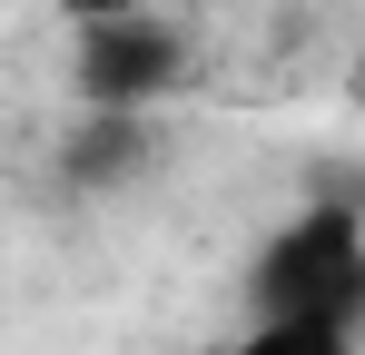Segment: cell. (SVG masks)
<instances>
[{"label": "cell", "mask_w": 365, "mask_h": 355, "mask_svg": "<svg viewBox=\"0 0 365 355\" xmlns=\"http://www.w3.org/2000/svg\"><path fill=\"white\" fill-rule=\"evenodd\" d=\"M247 296H257V316H346L356 326L365 316V217L336 207V197L306 207V217H287L257 247Z\"/></svg>", "instance_id": "obj_1"}, {"label": "cell", "mask_w": 365, "mask_h": 355, "mask_svg": "<svg viewBox=\"0 0 365 355\" xmlns=\"http://www.w3.org/2000/svg\"><path fill=\"white\" fill-rule=\"evenodd\" d=\"M178 30L148 20V10H109V20H79V50H69V79H79V109H158L178 89Z\"/></svg>", "instance_id": "obj_2"}, {"label": "cell", "mask_w": 365, "mask_h": 355, "mask_svg": "<svg viewBox=\"0 0 365 355\" xmlns=\"http://www.w3.org/2000/svg\"><path fill=\"white\" fill-rule=\"evenodd\" d=\"M148 109H89V128L69 138V178L79 187H119V178H138L148 168Z\"/></svg>", "instance_id": "obj_3"}, {"label": "cell", "mask_w": 365, "mask_h": 355, "mask_svg": "<svg viewBox=\"0 0 365 355\" xmlns=\"http://www.w3.org/2000/svg\"><path fill=\"white\" fill-rule=\"evenodd\" d=\"M227 355H356V326L346 316H257Z\"/></svg>", "instance_id": "obj_4"}, {"label": "cell", "mask_w": 365, "mask_h": 355, "mask_svg": "<svg viewBox=\"0 0 365 355\" xmlns=\"http://www.w3.org/2000/svg\"><path fill=\"white\" fill-rule=\"evenodd\" d=\"M69 10V30H79V20H109V10H148V0H60Z\"/></svg>", "instance_id": "obj_5"}, {"label": "cell", "mask_w": 365, "mask_h": 355, "mask_svg": "<svg viewBox=\"0 0 365 355\" xmlns=\"http://www.w3.org/2000/svg\"><path fill=\"white\" fill-rule=\"evenodd\" d=\"M356 99H365V59H356Z\"/></svg>", "instance_id": "obj_6"}]
</instances>
